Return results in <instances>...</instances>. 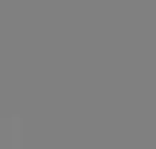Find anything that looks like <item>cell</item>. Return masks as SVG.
<instances>
[{
    "label": "cell",
    "instance_id": "6da1fadb",
    "mask_svg": "<svg viewBox=\"0 0 156 149\" xmlns=\"http://www.w3.org/2000/svg\"><path fill=\"white\" fill-rule=\"evenodd\" d=\"M0 149H23V122L0 118Z\"/></svg>",
    "mask_w": 156,
    "mask_h": 149
}]
</instances>
